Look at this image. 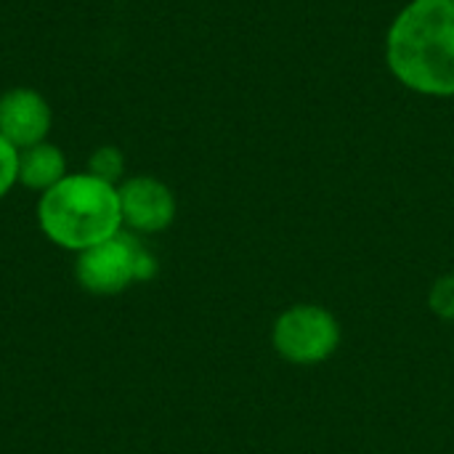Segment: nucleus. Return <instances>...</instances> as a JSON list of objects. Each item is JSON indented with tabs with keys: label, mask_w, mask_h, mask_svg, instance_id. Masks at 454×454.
Wrapping results in <instances>:
<instances>
[{
	"label": "nucleus",
	"mask_w": 454,
	"mask_h": 454,
	"mask_svg": "<svg viewBox=\"0 0 454 454\" xmlns=\"http://www.w3.org/2000/svg\"><path fill=\"white\" fill-rule=\"evenodd\" d=\"M67 173H69L67 154L51 138L19 152V186L35 192L37 197L51 186H56Z\"/></svg>",
	"instance_id": "0eeeda50"
},
{
	"label": "nucleus",
	"mask_w": 454,
	"mask_h": 454,
	"mask_svg": "<svg viewBox=\"0 0 454 454\" xmlns=\"http://www.w3.org/2000/svg\"><path fill=\"white\" fill-rule=\"evenodd\" d=\"M40 234L64 253H82L122 231L120 194L88 170L67 173L35 205Z\"/></svg>",
	"instance_id": "f03ea898"
},
{
	"label": "nucleus",
	"mask_w": 454,
	"mask_h": 454,
	"mask_svg": "<svg viewBox=\"0 0 454 454\" xmlns=\"http://www.w3.org/2000/svg\"><path fill=\"white\" fill-rule=\"evenodd\" d=\"M386 67L426 98H454V0H410L388 24Z\"/></svg>",
	"instance_id": "f257e3e1"
},
{
	"label": "nucleus",
	"mask_w": 454,
	"mask_h": 454,
	"mask_svg": "<svg viewBox=\"0 0 454 454\" xmlns=\"http://www.w3.org/2000/svg\"><path fill=\"white\" fill-rule=\"evenodd\" d=\"M343 340L338 317L319 303H293L271 325L274 354L293 367H317L330 362Z\"/></svg>",
	"instance_id": "20e7f679"
},
{
	"label": "nucleus",
	"mask_w": 454,
	"mask_h": 454,
	"mask_svg": "<svg viewBox=\"0 0 454 454\" xmlns=\"http://www.w3.org/2000/svg\"><path fill=\"white\" fill-rule=\"evenodd\" d=\"M85 170L106 184H114L120 186L125 178H128V160H125V152L114 144H101L96 146L90 154H88V165Z\"/></svg>",
	"instance_id": "6e6552de"
},
{
	"label": "nucleus",
	"mask_w": 454,
	"mask_h": 454,
	"mask_svg": "<svg viewBox=\"0 0 454 454\" xmlns=\"http://www.w3.org/2000/svg\"><path fill=\"white\" fill-rule=\"evenodd\" d=\"M122 229L136 237H154L168 231L178 215V200L173 189L157 176H128L120 186Z\"/></svg>",
	"instance_id": "39448f33"
},
{
	"label": "nucleus",
	"mask_w": 454,
	"mask_h": 454,
	"mask_svg": "<svg viewBox=\"0 0 454 454\" xmlns=\"http://www.w3.org/2000/svg\"><path fill=\"white\" fill-rule=\"evenodd\" d=\"M53 128L51 101L29 85H16L0 93V136L19 152L48 141Z\"/></svg>",
	"instance_id": "423d86ee"
},
{
	"label": "nucleus",
	"mask_w": 454,
	"mask_h": 454,
	"mask_svg": "<svg viewBox=\"0 0 454 454\" xmlns=\"http://www.w3.org/2000/svg\"><path fill=\"white\" fill-rule=\"evenodd\" d=\"M428 309L442 322H454V271L442 274L428 290Z\"/></svg>",
	"instance_id": "1a4fd4ad"
},
{
	"label": "nucleus",
	"mask_w": 454,
	"mask_h": 454,
	"mask_svg": "<svg viewBox=\"0 0 454 454\" xmlns=\"http://www.w3.org/2000/svg\"><path fill=\"white\" fill-rule=\"evenodd\" d=\"M74 282L98 298L122 295L133 285L152 282L160 274V258L130 231H120L74 255Z\"/></svg>",
	"instance_id": "7ed1b4c3"
},
{
	"label": "nucleus",
	"mask_w": 454,
	"mask_h": 454,
	"mask_svg": "<svg viewBox=\"0 0 454 454\" xmlns=\"http://www.w3.org/2000/svg\"><path fill=\"white\" fill-rule=\"evenodd\" d=\"M19 186V149L0 136V202Z\"/></svg>",
	"instance_id": "9d476101"
}]
</instances>
